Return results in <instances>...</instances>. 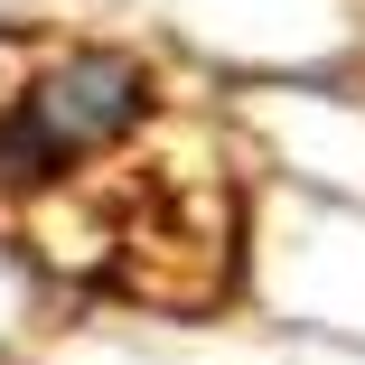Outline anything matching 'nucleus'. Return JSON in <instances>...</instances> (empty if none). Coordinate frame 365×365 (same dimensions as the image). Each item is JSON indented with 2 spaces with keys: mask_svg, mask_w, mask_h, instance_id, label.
<instances>
[{
  "mask_svg": "<svg viewBox=\"0 0 365 365\" xmlns=\"http://www.w3.org/2000/svg\"><path fill=\"white\" fill-rule=\"evenodd\" d=\"M19 235L47 272L113 290L131 309L197 319L235 281V187L197 140H113L47 197L19 206Z\"/></svg>",
  "mask_w": 365,
  "mask_h": 365,
  "instance_id": "1",
  "label": "nucleus"
}]
</instances>
